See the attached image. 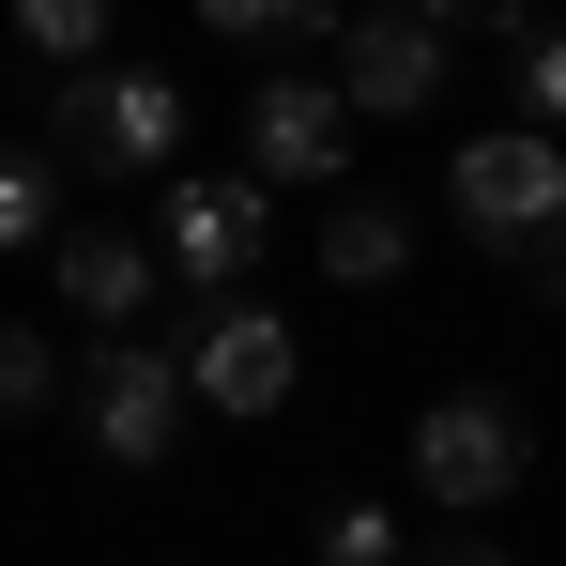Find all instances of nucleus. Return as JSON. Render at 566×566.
Here are the masks:
<instances>
[{"mask_svg": "<svg viewBox=\"0 0 566 566\" xmlns=\"http://www.w3.org/2000/svg\"><path fill=\"white\" fill-rule=\"evenodd\" d=\"M398 552V521H382V505H337V521H322V566H382Z\"/></svg>", "mask_w": 566, "mask_h": 566, "instance_id": "f3484780", "label": "nucleus"}, {"mask_svg": "<svg viewBox=\"0 0 566 566\" xmlns=\"http://www.w3.org/2000/svg\"><path fill=\"white\" fill-rule=\"evenodd\" d=\"M322 276H353V291L413 276V214H398V199H337V214H322Z\"/></svg>", "mask_w": 566, "mask_h": 566, "instance_id": "9d476101", "label": "nucleus"}, {"mask_svg": "<svg viewBox=\"0 0 566 566\" xmlns=\"http://www.w3.org/2000/svg\"><path fill=\"white\" fill-rule=\"evenodd\" d=\"M46 138H62L46 169H93V185H154V169L185 154V93H169L154 62H123V46H107V62H77V77H62Z\"/></svg>", "mask_w": 566, "mask_h": 566, "instance_id": "f257e3e1", "label": "nucleus"}, {"mask_svg": "<svg viewBox=\"0 0 566 566\" xmlns=\"http://www.w3.org/2000/svg\"><path fill=\"white\" fill-rule=\"evenodd\" d=\"M46 398H62V353L31 322H0V413H46Z\"/></svg>", "mask_w": 566, "mask_h": 566, "instance_id": "4468645a", "label": "nucleus"}, {"mask_svg": "<svg viewBox=\"0 0 566 566\" xmlns=\"http://www.w3.org/2000/svg\"><path fill=\"white\" fill-rule=\"evenodd\" d=\"M46 261H62V306L107 322V337H138V306H154V276H169V261H154V230H107V214H77Z\"/></svg>", "mask_w": 566, "mask_h": 566, "instance_id": "1a4fd4ad", "label": "nucleus"}, {"mask_svg": "<svg viewBox=\"0 0 566 566\" xmlns=\"http://www.w3.org/2000/svg\"><path fill=\"white\" fill-rule=\"evenodd\" d=\"M199 31L214 46H306V31H337V0H199Z\"/></svg>", "mask_w": 566, "mask_h": 566, "instance_id": "9b49d317", "label": "nucleus"}, {"mask_svg": "<svg viewBox=\"0 0 566 566\" xmlns=\"http://www.w3.org/2000/svg\"><path fill=\"white\" fill-rule=\"evenodd\" d=\"M31 230H62V169L46 154H0V245H31Z\"/></svg>", "mask_w": 566, "mask_h": 566, "instance_id": "ddd939ff", "label": "nucleus"}, {"mask_svg": "<svg viewBox=\"0 0 566 566\" xmlns=\"http://www.w3.org/2000/svg\"><path fill=\"white\" fill-rule=\"evenodd\" d=\"M521 123H566V31H552V15L521 31Z\"/></svg>", "mask_w": 566, "mask_h": 566, "instance_id": "2eb2a0df", "label": "nucleus"}, {"mask_svg": "<svg viewBox=\"0 0 566 566\" xmlns=\"http://www.w3.org/2000/svg\"><path fill=\"white\" fill-rule=\"evenodd\" d=\"M77 413H93V444L123 474H154L169 444H185V353H154V337H93V368H77Z\"/></svg>", "mask_w": 566, "mask_h": 566, "instance_id": "20e7f679", "label": "nucleus"}, {"mask_svg": "<svg viewBox=\"0 0 566 566\" xmlns=\"http://www.w3.org/2000/svg\"><path fill=\"white\" fill-rule=\"evenodd\" d=\"M413 566H505V552H490V536H444V552H413Z\"/></svg>", "mask_w": 566, "mask_h": 566, "instance_id": "a211bd4d", "label": "nucleus"}, {"mask_svg": "<svg viewBox=\"0 0 566 566\" xmlns=\"http://www.w3.org/2000/svg\"><path fill=\"white\" fill-rule=\"evenodd\" d=\"M15 46L77 77V62H107V0H15Z\"/></svg>", "mask_w": 566, "mask_h": 566, "instance_id": "f8f14e48", "label": "nucleus"}, {"mask_svg": "<svg viewBox=\"0 0 566 566\" xmlns=\"http://www.w3.org/2000/svg\"><path fill=\"white\" fill-rule=\"evenodd\" d=\"M444 199H460V230L490 245V261L552 245V230H566V154H552V123H490V138H460Z\"/></svg>", "mask_w": 566, "mask_h": 566, "instance_id": "f03ea898", "label": "nucleus"}, {"mask_svg": "<svg viewBox=\"0 0 566 566\" xmlns=\"http://www.w3.org/2000/svg\"><path fill=\"white\" fill-rule=\"evenodd\" d=\"M521 460H536V429H521V398H490V382H460V398H429V413H413V490H429L444 521L505 505Z\"/></svg>", "mask_w": 566, "mask_h": 566, "instance_id": "7ed1b4c3", "label": "nucleus"}, {"mask_svg": "<svg viewBox=\"0 0 566 566\" xmlns=\"http://www.w3.org/2000/svg\"><path fill=\"white\" fill-rule=\"evenodd\" d=\"M245 169H261V185H337V169H353V107H337V77H261V93H245Z\"/></svg>", "mask_w": 566, "mask_h": 566, "instance_id": "0eeeda50", "label": "nucleus"}, {"mask_svg": "<svg viewBox=\"0 0 566 566\" xmlns=\"http://www.w3.org/2000/svg\"><path fill=\"white\" fill-rule=\"evenodd\" d=\"M291 382H306V353H291V322L261 306V291H214L185 322V398H214V413H276Z\"/></svg>", "mask_w": 566, "mask_h": 566, "instance_id": "39448f33", "label": "nucleus"}, {"mask_svg": "<svg viewBox=\"0 0 566 566\" xmlns=\"http://www.w3.org/2000/svg\"><path fill=\"white\" fill-rule=\"evenodd\" d=\"M398 15H429V31H505V46L536 31V0H398Z\"/></svg>", "mask_w": 566, "mask_h": 566, "instance_id": "dca6fc26", "label": "nucleus"}, {"mask_svg": "<svg viewBox=\"0 0 566 566\" xmlns=\"http://www.w3.org/2000/svg\"><path fill=\"white\" fill-rule=\"evenodd\" d=\"M444 93V31L429 15H337V107L353 123H413Z\"/></svg>", "mask_w": 566, "mask_h": 566, "instance_id": "6e6552de", "label": "nucleus"}, {"mask_svg": "<svg viewBox=\"0 0 566 566\" xmlns=\"http://www.w3.org/2000/svg\"><path fill=\"white\" fill-rule=\"evenodd\" d=\"M154 261L214 306V291H245V261H261V185H230V169H185L169 185V214H154Z\"/></svg>", "mask_w": 566, "mask_h": 566, "instance_id": "423d86ee", "label": "nucleus"}]
</instances>
